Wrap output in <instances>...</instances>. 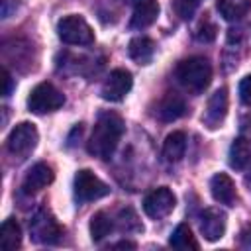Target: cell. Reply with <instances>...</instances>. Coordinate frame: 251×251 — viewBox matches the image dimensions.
Masks as SVG:
<instances>
[{
	"label": "cell",
	"instance_id": "obj_1",
	"mask_svg": "<svg viewBox=\"0 0 251 251\" xmlns=\"http://www.w3.org/2000/svg\"><path fill=\"white\" fill-rule=\"evenodd\" d=\"M126 131L124 120L116 112H102L96 118V124L92 127L90 139H88V153L98 159H110Z\"/></svg>",
	"mask_w": 251,
	"mask_h": 251
},
{
	"label": "cell",
	"instance_id": "obj_2",
	"mask_svg": "<svg viewBox=\"0 0 251 251\" xmlns=\"http://www.w3.org/2000/svg\"><path fill=\"white\" fill-rule=\"evenodd\" d=\"M176 78L186 90L200 94L208 88V84L212 80V65L206 57H198V55L188 57V59L178 63Z\"/></svg>",
	"mask_w": 251,
	"mask_h": 251
},
{
	"label": "cell",
	"instance_id": "obj_3",
	"mask_svg": "<svg viewBox=\"0 0 251 251\" xmlns=\"http://www.w3.org/2000/svg\"><path fill=\"white\" fill-rule=\"evenodd\" d=\"M57 35L67 45H92L94 43L92 27L82 16H76V14H71L59 20Z\"/></svg>",
	"mask_w": 251,
	"mask_h": 251
},
{
	"label": "cell",
	"instance_id": "obj_4",
	"mask_svg": "<svg viewBox=\"0 0 251 251\" xmlns=\"http://www.w3.org/2000/svg\"><path fill=\"white\" fill-rule=\"evenodd\" d=\"M73 188H75V200L78 204L100 200V198H104V196L110 194V186L102 178H98L92 171H88V169H80L75 175Z\"/></svg>",
	"mask_w": 251,
	"mask_h": 251
},
{
	"label": "cell",
	"instance_id": "obj_5",
	"mask_svg": "<svg viewBox=\"0 0 251 251\" xmlns=\"http://www.w3.org/2000/svg\"><path fill=\"white\" fill-rule=\"evenodd\" d=\"M65 104V96L51 82H39L27 96V110L33 114H49Z\"/></svg>",
	"mask_w": 251,
	"mask_h": 251
},
{
	"label": "cell",
	"instance_id": "obj_6",
	"mask_svg": "<svg viewBox=\"0 0 251 251\" xmlns=\"http://www.w3.org/2000/svg\"><path fill=\"white\" fill-rule=\"evenodd\" d=\"M37 139H39V133H37V127L29 122H22L18 124L10 135H8V141H6V147L10 151V155L18 157V159H25L37 145Z\"/></svg>",
	"mask_w": 251,
	"mask_h": 251
},
{
	"label": "cell",
	"instance_id": "obj_7",
	"mask_svg": "<svg viewBox=\"0 0 251 251\" xmlns=\"http://www.w3.org/2000/svg\"><path fill=\"white\" fill-rule=\"evenodd\" d=\"M176 206V196L173 194L171 188L159 186L153 188L145 198H143V212L153 218V220H163L167 218Z\"/></svg>",
	"mask_w": 251,
	"mask_h": 251
},
{
	"label": "cell",
	"instance_id": "obj_8",
	"mask_svg": "<svg viewBox=\"0 0 251 251\" xmlns=\"http://www.w3.org/2000/svg\"><path fill=\"white\" fill-rule=\"evenodd\" d=\"M29 231H31V237L33 241L37 243H57L59 237L63 235V229L61 226L57 224V220L47 212V210H39L31 222H29Z\"/></svg>",
	"mask_w": 251,
	"mask_h": 251
},
{
	"label": "cell",
	"instance_id": "obj_9",
	"mask_svg": "<svg viewBox=\"0 0 251 251\" xmlns=\"http://www.w3.org/2000/svg\"><path fill=\"white\" fill-rule=\"evenodd\" d=\"M131 86H133L131 73L126 71V69H114L108 75V78L104 80L100 94L108 102H120V100H124L129 94Z\"/></svg>",
	"mask_w": 251,
	"mask_h": 251
},
{
	"label": "cell",
	"instance_id": "obj_10",
	"mask_svg": "<svg viewBox=\"0 0 251 251\" xmlns=\"http://www.w3.org/2000/svg\"><path fill=\"white\" fill-rule=\"evenodd\" d=\"M227 226V216L220 208H206L200 214V231L206 241H218L224 237Z\"/></svg>",
	"mask_w": 251,
	"mask_h": 251
},
{
	"label": "cell",
	"instance_id": "obj_11",
	"mask_svg": "<svg viewBox=\"0 0 251 251\" xmlns=\"http://www.w3.org/2000/svg\"><path fill=\"white\" fill-rule=\"evenodd\" d=\"M226 114H227V90L226 88H218L208 98V104H206L202 122H204V126L208 129H218L224 124Z\"/></svg>",
	"mask_w": 251,
	"mask_h": 251
},
{
	"label": "cell",
	"instance_id": "obj_12",
	"mask_svg": "<svg viewBox=\"0 0 251 251\" xmlns=\"http://www.w3.org/2000/svg\"><path fill=\"white\" fill-rule=\"evenodd\" d=\"M55 178L53 175V169L47 165V163H35L24 176V182H22V190L25 194H35L39 190H43L47 184H51Z\"/></svg>",
	"mask_w": 251,
	"mask_h": 251
},
{
	"label": "cell",
	"instance_id": "obj_13",
	"mask_svg": "<svg viewBox=\"0 0 251 251\" xmlns=\"http://www.w3.org/2000/svg\"><path fill=\"white\" fill-rule=\"evenodd\" d=\"M159 16V2L157 0H133V12L129 25L133 29L149 27Z\"/></svg>",
	"mask_w": 251,
	"mask_h": 251
},
{
	"label": "cell",
	"instance_id": "obj_14",
	"mask_svg": "<svg viewBox=\"0 0 251 251\" xmlns=\"http://www.w3.org/2000/svg\"><path fill=\"white\" fill-rule=\"evenodd\" d=\"M155 114L161 122H175V120H178L186 114V102H184L182 96H178L175 92H169L159 100Z\"/></svg>",
	"mask_w": 251,
	"mask_h": 251
},
{
	"label": "cell",
	"instance_id": "obj_15",
	"mask_svg": "<svg viewBox=\"0 0 251 251\" xmlns=\"http://www.w3.org/2000/svg\"><path fill=\"white\" fill-rule=\"evenodd\" d=\"M210 192H212V198L220 204H226V206H231L235 202V182L231 180L229 175L226 173H218L210 178Z\"/></svg>",
	"mask_w": 251,
	"mask_h": 251
},
{
	"label": "cell",
	"instance_id": "obj_16",
	"mask_svg": "<svg viewBox=\"0 0 251 251\" xmlns=\"http://www.w3.org/2000/svg\"><path fill=\"white\" fill-rule=\"evenodd\" d=\"M186 153V133L184 131H173L165 137L163 143V157L169 163H178Z\"/></svg>",
	"mask_w": 251,
	"mask_h": 251
},
{
	"label": "cell",
	"instance_id": "obj_17",
	"mask_svg": "<svg viewBox=\"0 0 251 251\" xmlns=\"http://www.w3.org/2000/svg\"><path fill=\"white\" fill-rule=\"evenodd\" d=\"M127 53H129V57H131L135 63L147 65V63H151V59H153V55H155V43H153V39H149V37H145V35L133 37V39L129 41V45H127Z\"/></svg>",
	"mask_w": 251,
	"mask_h": 251
},
{
	"label": "cell",
	"instance_id": "obj_18",
	"mask_svg": "<svg viewBox=\"0 0 251 251\" xmlns=\"http://www.w3.org/2000/svg\"><path fill=\"white\" fill-rule=\"evenodd\" d=\"M251 163V143L245 137H237L233 139L231 147H229V167L243 171L247 165Z\"/></svg>",
	"mask_w": 251,
	"mask_h": 251
},
{
	"label": "cell",
	"instance_id": "obj_19",
	"mask_svg": "<svg viewBox=\"0 0 251 251\" xmlns=\"http://www.w3.org/2000/svg\"><path fill=\"white\" fill-rule=\"evenodd\" d=\"M251 10V0H218V12L227 22H237Z\"/></svg>",
	"mask_w": 251,
	"mask_h": 251
},
{
	"label": "cell",
	"instance_id": "obj_20",
	"mask_svg": "<svg viewBox=\"0 0 251 251\" xmlns=\"http://www.w3.org/2000/svg\"><path fill=\"white\" fill-rule=\"evenodd\" d=\"M0 245L4 251H14L22 245V227L14 218H8L0 229Z\"/></svg>",
	"mask_w": 251,
	"mask_h": 251
},
{
	"label": "cell",
	"instance_id": "obj_21",
	"mask_svg": "<svg viewBox=\"0 0 251 251\" xmlns=\"http://www.w3.org/2000/svg\"><path fill=\"white\" fill-rule=\"evenodd\" d=\"M112 229H114V222H112V218L104 210L96 212L90 218V237L94 241H102L106 235L112 233Z\"/></svg>",
	"mask_w": 251,
	"mask_h": 251
},
{
	"label": "cell",
	"instance_id": "obj_22",
	"mask_svg": "<svg viewBox=\"0 0 251 251\" xmlns=\"http://www.w3.org/2000/svg\"><path fill=\"white\" fill-rule=\"evenodd\" d=\"M169 245L175 249H198V241L194 239V235L186 224H178L173 229V233L169 237Z\"/></svg>",
	"mask_w": 251,
	"mask_h": 251
},
{
	"label": "cell",
	"instance_id": "obj_23",
	"mask_svg": "<svg viewBox=\"0 0 251 251\" xmlns=\"http://www.w3.org/2000/svg\"><path fill=\"white\" fill-rule=\"evenodd\" d=\"M120 226L122 229H141L139 222H137V216L133 214L131 208H126V210H120Z\"/></svg>",
	"mask_w": 251,
	"mask_h": 251
},
{
	"label": "cell",
	"instance_id": "obj_24",
	"mask_svg": "<svg viewBox=\"0 0 251 251\" xmlns=\"http://www.w3.org/2000/svg\"><path fill=\"white\" fill-rule=\"evenodd\" d=\"M239 98L243 104L251 106V75H247L241 82H239Z\"/></svg>",
	"mask_w": 251,
	"mask_h": 251
},
{
	"label": "cell",
	"instance_id": "obj_25",
	"mask_svg": "<svg viewBox=\"0 0 251 251\" xmlns=\"http://www.w3.org/2000/svg\"><path fill=\"white\" fill-rule=\"evenodd\" d=\"M200 4V0H176V10L182 18H190L194 8Z\"/></svg>",
	"mask_w": 251,
	"mask_h": 251
},
{
	"label": "cell",
	"instance_id": "obj_26",
	"mask_svg": "<svg viewBox=\"0 0 251 251\" xmlns=\"http://www.w3.org/2000/svg\"><path fill=\"white\" fill-rule=\"evenodd\" d=\"M196 37H198L200 41H212V39L216 37V27H214L210 22H206V25H204V22H202V25L198 27Z\"/></svg>",
	"mask_w": 251,
	"mask_h": 251
},
{
	"label": "cell",
	"instance_id": "obj_27",
	"mask_svg": "<svg viewBox=\"0 0 251 251\" xmlns=\"http://www.w3.org/2000/svg\"><path fill=\"white\" fill-rule=\"evenodd\" d=\"M239 243L243 247H251V224H247L241 231H239Z\"/></svg>",
	"mask_w": 251,
	"mask_h": 251
},
{
	"label": "cell",
	"instance_id": "obj_28",
	"mask_svg": "<svg viewBox=\"0 0 251 251\" xmlns=\"http://www.w3.org/2000/svg\"><path fill=\"white\" fill-rule=\"evenodd\" d=\"M241 133H243L245 139L251 141V114H247V116L241 118Z\"/></svg>",
	"mask_w": 251,
	"mask_h": 251
},
{
	"label": "cell",
	"instance_id": "obj_29",
	"mask_svg": "<svg viewBox=\"0 0 251 251\" xmlns=\"http://www.w3.org/2000/svg\"><path fill=\"white\" fill-rule=\"evenodd\" d=\"M2 80H4V88H2V94H4V96H8V94L12 92V75H10L6 69L2 71Z\"/></svg>",
	"mask_w": 251,
	"mask_h": 251
},
{
	"label": "cell",
	"instance_id": "obj_30",
	"mask_svg": "<svg viewBox=\"0 0 251 251\" xmlns=\"http://www.w3.org/2000/svg\"><path fill=\"white\" fill-rule=\"evenodd\" d=\"M114 247H122V249H133V247H135V243H131V241H118Z\"/></svg>",
	"mask_w": 251,
	"mask_h": 251
},
{
	"label": "cell",
	"instance_id": "obj_31",
	"mask_svg": "<svg viewBox=\"0 0 251 251\" xmlns=\"http://www.w3.org/2000/svg\"><path fill=\"white\" fill-rule=\"evenodd\" d=\"M249 182H251V175H249Z\"/></svg>",
	"mask_w": 251,
	"mask_h": 251
}]
</instances>
